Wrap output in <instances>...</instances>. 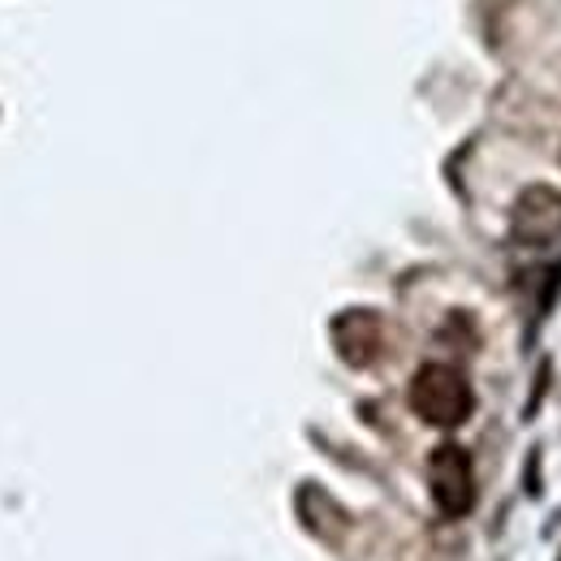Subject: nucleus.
<instances>
[{"label": "nucleus", "instance_id": "1", "mask_svg": "<svg viewBox=\"0 0 561 561\" xmlns=\"http://www.w3.org/2000/svg\"><path fill=\"white\" fill-rule=\"evenodd\" d=\"M471 385L458 367H445V363H427L415 371L411 380V407L423 423L432 427H458V423L471 415Z\"/></svg>", "mask_w": 561, "mask_h": 561}, {"label": "nucleus", "instance_id": "2", "mask_svg": "<svg viewBox=\"0 0 561 561\" xmlns=\"http://www.w3.org/2000/svg\"><path fill=\"white\" fill-rule=\"evenodd\" d=\"M427 484H432V501L440 505V514L462 518L476 505V471L462 445H440L427 462Z\"/></svg>", "mask_w": 561, "mask_h": 561}, {"label": "nucleus", "instance_id": "3", "mask_svg": "<svg viewBox=\"0 0 561 561\" xmlns=\"http://www.w3.org/2000/svg\"><path fill=\"white\" fill-rule=\"evenodd\" d=\"M561 233V195L553 186H531L514 204V238L527 247L553 242Z\"/></svg>", "mask_w": 561, "mask_h": 561}, {"label": "nucleus", "instance_id": "4", "mask_svg": "<svg viewBox=\"0 0 561 561\" xmlns=\"http://www.w3.org/2000/svg\"><path fill=\"white\" fill-rule=\"evenodd\" d=\"M333 342L337 354L354 363V367H367L376 354H380V320L371 311H346L337 324H333Z\"/></svg>", "mask_w": 561, "mask_h": 561}]
</instances>
